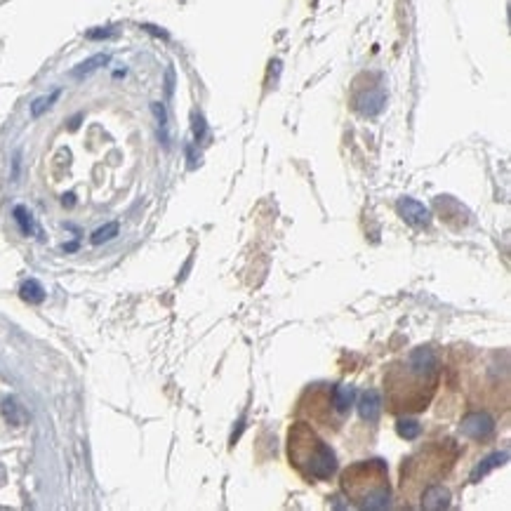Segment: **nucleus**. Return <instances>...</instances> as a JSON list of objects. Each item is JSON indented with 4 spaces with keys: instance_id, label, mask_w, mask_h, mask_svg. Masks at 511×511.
I'll use <instances>...</instances> for the list:
<instances>
[{
    "instance_id": "nucleus-1",
    "label": "nucleus",
    "mask_w": 511,
    "mask_h": 511,
    "mask_svg": "<svg viewBox=\"0 0 511 511\" xmlns=\"http://www.w3.org/2000/svg\"><path fill=\"white\" fill-rule=\"evenodd\" d=\"M441 380V363L432 347H417L394 360L384 372V394L389 412L417 415L432 405Z\"/></svg>"
},
{
    "instance_id": "nucleus-2",
    "label": "nucleus",
    "mask_w": 511,
    "mask_h": 511,
    "mask_svg": "<svg viewBox=\"0 0 511 511\" xmlns=\"http://www.w3.org/2000/svg\"><path fill=\"white\" fill-rule=\"evenodd\" d=\"M288 457L295 472L307 481H330L337 472L332 447L307 422H295L288 432Z\"/></svg>"
},
{
    "instance_id": "nucleus-3",
    "label": "nucleus",
    "mask_w": 511,
    "mask_h": 511,
    "mask_svg": "<svg viewBox=\"0 0 511 511\" xmlns=\"http://www.w3.org/2000/svg\"><path fill=\"white\" fill-rule=\"evenodd\" d=\"M342 492L358 509L392 507V483L389 469L382 459H363L347 467L340 476Z\"/></svg>"
},
{
    "instance_id": "nucleus-4",
    "label": "nucleus",
    "mask_w": 511,
    "mask_h": 511,
    "mask_svg": "<svg viewBox=\"0 0 511 511\" xmlns=\"http://www.w3.org/2000/svg\"><path fill=\"white\" fill-rule=\"evenodd\" d=\"M356 392L351 387H328L318 384L307 389L300 401V415H307L314 424L323 429H337L344 417L351 412Z\"/></svg>"
},
{
    "instance_id": "nucleus-5",
    "label": "nucleus",
    "mask_w": 511,
    "mask_h": 511,
    "mask_svg": "<svg viewBox=\"0 0 511 511\" xmlns=\"http://www.w3.org/2000/svg\"><path fill=\"white\" fill-rule=\"evenodd\" d=\"M459 455V447L452 441H436V443L422 447L417 455H412L401 467V488L407 490L415 481L424 479V488L438 483L452 469Z\"/></svg>"
},
{
    "instance_id": "nucleus-6",
    "label": "nucleus",
    "mask_w": 511,
    "mask_h": 511,
    "mask_svg": "<svg viewBox=\"0 0 511 511\" xmlns=\"http://www.w3.org/2000/svg\"><path fill=\"white\" fill-rule=\"evenodd\" d=\"M459 432L472 441H485L495 434V420L488 412H467L459 424Z\"/></svg>"
},
{
    "instance_id": "nucleus-7",
    "label": "nucleus",
    "mask_w": 511,
    "mask_h": 511,
    "mask_svg": "<svg viewBox=\"0 0 511 511\" xmlns=\"http://www.w3.org/2000/svg\"><path fill=\"white\" fill-rule=\"evenodd\" d=\"M398 212L401 217L410 224V226H427L429 220H432V212H429L420 200H412V198H401L398 200Z\"/></svg>"
},
{
    "instance_id": "nucleus-8",
    "label": "nucleus",
    "mask_w": 511,
    "mask_h": 511,
    "mask_svg": "<svg viewBox=\"0 0 511 511\" xmlns=\"http://www.w3.org/2000/svg\"><path fill=\"white\" fill-rule=\"evenodd\" d=\"M358 410H360V417H363L365 422H377V420H380V415H382L380 392H375V389H367V392L360 394Z\"/></svg>"
},
{
    "instance_id": "nucleus-9",
    "label": "nucleus",
    "mask_w": 511,
    "mask_h": 511,
    "mask_svg": "<svg viewBox=\"0 0 511 511\" xmlns=\"http://www.w3.org/2000/svg\"><path fill=\"white\" fill-rule=\"evenodd\" d=\"M422 509H447L450 507V492L441 483H432L422 492Z\"/></svg>"
},
{
    "instance_id": "nucleus-10",
    "label": "nucleus",
    "mask_w": 511,
    "mask_h": 511,
    "mask_svg": "<svg viewBox=\"0 0 511 511\" xmlns=\"http://www.w3.org/2000/svg\"><path fill=\"white\" fill-rule=\"evenodd\" d=\"M384 104H387L384 90H370V92H365L363 97H358V102H356V106H358V111L363 113V116H377L384 108Z\"/></svg>"
},
{
    "instance_id": "nucleus-11",
    "label": "nucleus",
    "mask_w": 511,
    "mask_h": 511,
    "mask_svg": "<svg viewBox=\"0 0 511 511\" xmlns=\"http://www.w3.org/2000/svg\"><path fill=\"white\" fill-rule=\"evenodd\" d=\"M0 410H3V417L8 420L12 427H21V424H26V410L21 407L17 401L10 396V398L3 401V405H0Z\"/></svg>"
},
{
    "instance_id": "nucleus-12",
    "label": "nucleus",
    "mask_w": 511,
    "mask_h": 511,
    "mask_svg": "<svg viewBox=\"0 0 511 511\" xmlns=\"http://www.w3.org/2000/svg\"><path fill=\"white\" fill-rule=\"evenodd\" d=\"M507 459H509V452H507V450H502V452H495V455H490V457L485 459L483 464H479V467H476V472L472 474V481L483 479V476H485V474H490L495 467H502V464L507 462Z\"/></svg>"
},
{
    "instance_id": "nucleus-13",
    "label": "nucleus",
    "mask_w": 511,
    "mask_h": 511,
    "mask_svg": "<svg viewBox=\"0 0 511 511\" xmlns=\"http://www.w3.org/2000/svg\"><path fill=\"white\" fill-rule=\"evenodd\" d=\"M19 295H21V300L28 302V304H40V302L45 300V290H43V285H40L38 280H33V278H28L26 283H21Z\"/></svg>"
},
{
    "instance_id": "nucleus-14",
    "label": "nucleus",
    "mask_w": 511,
    "mask_h": 511,
    "mask_svg": "<svg viewBox=\"0 0 511 511\" xmlns=\"http://www.w3.org/2000/svg\"><path fill=\"white\" fill-rule=\"evenodd\" d=\"M106 64H108V55H95V57H90V59H85L83 64H78L76 68H73V76L85 78V76H90L92 71H97V68H102Z\"/></svg>"
},
{
    "instance_id": "nucleus-15",
    "label": "nucleus",
    "mask_w": 511,
    "mask_h": 511,
    "mask_svg": "<svg viewBox=\"0 0 511 511\" xmlns=\"http://www.w3.org/2000/svg\"><path fill=\"white\" fill-rule=\"evenodd\" d=\"M118 236V224L116 222H108V224H104V226H99L97 229L95 233H92V243L95 245H102V243H106V240H111V238H116Z\"/></svg>"
},
{
    "instance_id": "nucleus-16",
    "label": "nucleus",
    "mask_w": 511,
    "mask_h": 511,
    "mask_svg": "<svg viewBox=\"0 0 511 511\" xmlns=\"http://www.w3.org/2000/svg\"><path fill=\"white\" fill-rule=\"evenodd\" d=\"M15 222L19 224V229H21V233H24V236H31V233H33V217H31V212L24 208V205H17V208H15Z\"/></svg>"
},
{
    "instance_id": "nucleus-17",
    "label": "nucleus",
    "mask_w": 511,
    "mask_h": 511,
    "mask_svg": "<svg viewBox=\"0 0 511 511\" xmlns=\"http://www.w3.org/2000/svg\"><path fill=\"white\" fill-rule=\"evenodd\" d=\"M59 95H61V92H59V90H55L52 95H48V97H38V99L31 104V116H33V118L43 116V113L48 111V108L52 106L57 99H59Z\"/></svg>"
},
{
    "instance_id": "nucleus-18",
    "label": "nucleus",
    "mask_w": 511,
    "mask_h": 511,
    "mask_svg": "<svg viewBox=\"0 0 511 511\" xmlns=\"http://www.w3.org/2000/svg\"><path fill=\"white\" fill-rule=\"evenodd\" d=\"M396 432H398L401 438H405V441H415L417 436H420L422 427H420V424H417V422H412V420H401L398 424H396Z\"/></svg>"
},
{
    "instance_id": "nucleus-19",
    "label": "nucleus",
    "mask_w": 511,
    "mask_h": 511,
    "mask_svg": "<svg viewBox=\"0 0 511 511\" xmlns=\"http://www.w3.org/2000/svg\"><path fill=\"white\" fill-rule=\"evenodd\" d=\"M151 111L156 113L158 130H160V139H163V144L168 146V113H165V106H163V104H158V102H153V104H151Z\"/></svg>"
},
{
    "instance_id": "nucleus-20",
    "label": "nucleus",
    "mask_w": 511,
    "mask_h": 511,
    "mask_svg": "<svg viewBox=\"0 0 511 511\" xmlns=\"http://www.w3.org/2000/svg\"><path fill=\"white\" fill-rule=\"evenodd\" d=\"M193 137H196V142L205 137V118L200 113H193Z\"/></svg>"
},
{
    "instance_id": "nucleus-21",
    "label": "nucleus",
    "mask_w": 511,
    "mask_h": 511,
    "mask_svg": "<svg viewBox=\"0 0 511 511\" xmlns=\"http://www.w3.org/2000/svg\"><path fill=\"white\" fill-rule=\"evenodd\" d=\"M113 36V28H95V31H88L90 40H99V38H108Z\"/></svg>"
},
{
    "instance_id": "nucleus-22",
    "label": "nucleus",
    "mask_w": 511,
    "mask_h": 511,
    "mask_svg": "<svg viewBox=\"0 0 511 511\" xmlns=\"http://www.w3.org/2000/svg\"><path fill=\"white\" fill-rule=\"evenodd\" d=\"M148 33H156V36H160V38H168V33L165 31H160V28H156V26H144Z\"/></svg>"
},
{
    "instance_id": "nucleus-23",
    "label": "nucleus",
    "mask_w": 511,
    "mask_h": 511,
    "mask_svg": "<svg viewBox=\"0 0 511 511\" xmlns=\"http://www.w3.org/2000/svg\"><path fill=\"white\" fill-rule=\"evenodd\" d=\"M172 83H175V73H172V68H170L168 71V88H165L168 90V95H172Z\"/></svg>"
},
{
    "instance_id": "nucleus-24",
    "label": "nucleus",
    "mask_w": 511,
    "mask_h": 511,
    "mask_svg": "<svg viewBox=\"0 0 511 511\" xmlns=\"http://www.w3.org/2000/svg\"><path fill=\"white\" fill-rule=\"evenodd\" d=\"M64 205H73V193H68V196H64Z\"/></svg>"
}]
</instances>
